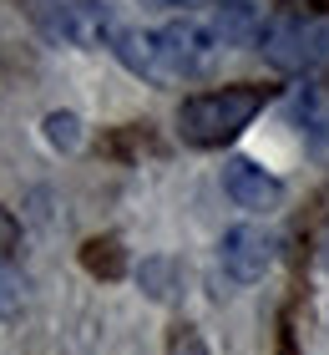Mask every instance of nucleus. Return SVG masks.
Segmentation results:
<instances>
[{"label": "nucleus", "mask_w": 329, "mask_h": 355, "mask_svg": "<svg viewBox=\"0 0 329 355\" xmlns=\"http://www.w3.org/2000/svg\"><path fill=\"white\" fill-rule=\"evenodd\" d=\"M269 107V87L238 82V87H218V92H197L177 107V137L188 148H228L258 112Z\"/></svg>", "instance_id": "obj_1"}, {"label": "nucleus", "mask_w": 329, "mask_h": 355, "mask_svg": "<svg viewBox=\"0 0 329 355\" xmlns=\"http://www.w3.org/2000/svg\"><path fill=\"white\" fill-rule=\"evenodd\" d=\"M258 51L269 67L278 71H314L329 61V15H278V21L263 26V36H258Z\"/></svg>", "instance_id": "obj_2"}, {"label": "nucleus", "mask_w": 329, "mask_h": 355, "mask_svg": "<svg viewBox=\"0 0 329 355\" xmlns=\"http://www.w3.org/2000/svg\"><path fill=\"white\" fill-rule=\"evenodd\" d=\"M46 31L51 36H61L66 46H76V51H112L122 36V21L112 15L107 6H96V0H66V6H56V15L46 21Z\"/></svg>", "instance_id": "obj_3"}, {"label": "nucleus", "mask_w": 329, "mask_h": 355, "mask_svg": "<svg viewBox=\"0 0 329 355\" xmlns=\"http://www.w3.org/2000/svg\"><path fill=\"white\" fill-rule=\"evenodd\" d=\"M218 259H223V269L233 274L238 284H258L263 274L278 264V234L263 229V223H238V229L223 234Z\"/></svg>", "instance_id": "obj_4"}, {"label": "nucleus", "mask_w": 329, "mask_h": 355, "mask_svg": "<svg viewBox=\"0 0 329 355\" xmlns=\"http://www.w3.org/2000/svg\"><path fill=\"white\" fill-rule=\"evenodd\" d=\"M223 193L249 214H269V208L284 203V183L274 173H263L254 157H228L223 163Z\"/></svg>", "instance_id": "obj_5"}, {"label": "nucleus", "mask_w": 329, "mask_h": 355, "mask_svg": "<svg viewBox=\"0 0 329 355\" xmlns=\"http://www.w3.org/2000/svg\"><path fill=\"white\" fill-rule=\"evenodd\" d=\"M117 61L127 71H137L147 76V82H177V67H172V56H168V41H162V31H127L122 26V36H117Z\"/></svg>", "instance_id": "obj_6"}, {"label": "nucleus", "mask_w": 329, "mask_h": 355, "mask_svg": "<svg viewBox=\"0 0 329 355\" xmlns=\"http://www.w3.org/2000/svg\"><path fill=\"white\" fill-rule=\"evenodd\" d=\"M213 31H218V41L223 46H249L263 36V21H258V10L249 6V0H228V6H218L208 15Z\"/></svg>", "instance_id": "obj_7"}, {"label": "nucleus", "mask_w": 329, "mask_h": 355, "mask_svg": "<svg viewBox=\"0 0 329 355\" xmlns=\"http://www.w3.org/2000/svg\"><path fill=\"white\" fill-rule=\"evenodd\" d=\"M81 264H87L91 274H102V279H117L127 259H122V244H117V239H91V244L81 249Z\"/></svg>", "instance_id": "obj_8"}, {"label": "nucleus", "mask_w": 329, "mask_h": 355, "mask_svg": "<svg viewBox=\"0 0 329 355\" xmlns=\"http://www.w3.org/2000/svg\"><path fill=\"white\" fill-rule=\"evenodd\" d=\"M21 304H26V279H21V269H10L0 259V320H15Z\"/></svg>", "instance_id": "obj_9"}, {"label": "nucleus", "mask_w": 329, "mask_h": 355, "mask_svg": "<svg viewBox=\"0 0 329 355\" xmlns=\"http://www.w3.org/2000/svg\"><path fill=\"white\" fill-rule=\"evenodd\" d=\"M46 142L61 148V153H71L81 142V117L76 112H51V117H46Z\"/></svg>", "instance_id": "obj_10"}, {"label": "nucleus", "mask_w": 329, "mask_h": 355, "mask_svg": "<svg viewBox=\"0 0 329 355\" xmlns=\"http://www.w3.org/2000/svg\"><path fill=\"white\" fill-rule=\"evenodd\" d=\"M142 289H147L152 300H168V295H172V264H168V259H147V264H142Z\"/></svg>", "instance_id": "obj_11"}, {"label": "nucleus", "mask_w": 329, "mask_h": 355, "mask_svg": "<svg viewBox=\"0 0 329 355\" xmlns=\"http://www.w3.org/2000/svg\"><path fill=\"white\" fill-rule=\"evenodd\" d=\"M168 355H208V345H203V335L193 325H177L172 340H168Z\"/></svg>", "instance_id": "obj_12"}, {"label": "nucleus", "mask_w": 329, "mask_h": 355, "mask_svg": "<svg viewBox=\"0 0 329 355\" xmlns=\"http://www.w3.org/2000/svg\"><path fill=\"white\" fill-rule=\"evenodd\" d=\"M15 244H21V223H15L10 208H0V254H10Z\"/></svg>", "instance_id": "obj_13"}, {"label": "nucleus", "mask_w": 329, "mask_h": 355, "mask_svg": "<svg viewBox=\"0 0 329 355\" xmlns=\"http://www.w3.org/2000/svg\"><path fill=\"white\" fill-rule=\"evenodd\" d=\"M289 6H299V10H314V15H329V0H289Z\"/></svg>", "instance_id": "obj_14"}, {"label": "nucleus", "mask_w": 329, "mask_h": 355, "mask_svg": "<svg viewBox=\"0 0 329 355\" xmlns=\"http://www.w3.org/2000/svg\"><path fill=\"white\" fill-rule=\"evenodd\" d=\"M319 269L329 274V229H324V239H319Z\"/></svg>", "instance_id": "obj_15"}, {"label": "nucleus", "mask_w": 329, "mask_h": 355, "mask_svg": "<svg viewBox=\"0 0 329 355\" xmlns=\"http://www.w3.org/2000/svg\"><path fill=\"white\" fill-rule=\"evenodd\" d=\"M152 6H203V0H152Z\"/></svg>", "instance_id": "obj_16"}, {"label": "nucleus", "mask_w": 329, "mask_h": 355, "mask_svg": "<svg viewBox=\"0 0 329 355\" xmlns=\"http://www.w3.org/2000/svg\"><path fill=\"white\" fill-rule=\"evenodd\" d=\"M218 6H228V0H218Z\"/></svg>", "instance_id": "obj_17"}]
</instances>
